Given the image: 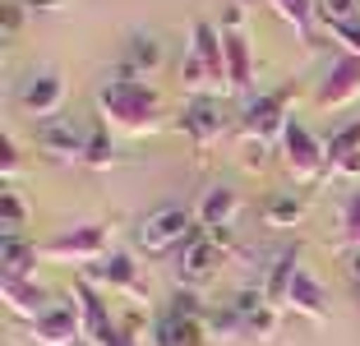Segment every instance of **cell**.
I'll return each instance as SVG.
<instances>
[{
	"label": "cell",
	"instance_id": "1",
	"mask_svg": "<svg viewBox=\"0 0 360 346\" xmlns=\"http://www.w3.org/2000/svg\"><path fill=\"white\" fill-rule=\"evenodd\" d=\"M97 115H102V129L125 139H148L167 125V106L153 93V84H129V79H111L97 93Z\"/></svg>",
	"mask_w": 360,
	"mask_h": 346
},
{
	"label": "cell",
	"instance_id": "2",
	"mask_svg": "<svg viewBox=\"0 0 360 346\" xmlns=\"http://www.w3.org/2000/svg\"><path fill=\"white\" fill-rule=\"evenodd\" d=\"M291 97H296V84H282L273 88L268 97H259V102L245 106V120H240V158L245 167H264L268 148L282 143V129H286V106H291Z\"/></svg>",
	"mask_w": 360,
	"mask_h": 346
},
{
	"label": "cell",
	"instance_id": "3",
	"mask_svg": "<svg viewBox=\"0 0 360 346\" xmlns=\"http://www.w3.org/2000/svg\"><path fill=\"white\" fill-rule=\"evenodd\" d=\"M277 153H282L286 176H296L300 185H323V143H319L300 120H286Z\"/></svg>",
	"mask_w": 360,
	"mask_h": 346
},
{
	"label": "cell",
	"instance_id": "4",
	"mask_svg": "<svg viewBox=\"0 0 360 346\" xmlns=\"http://www.w3.org/2000/svg\"><path fill=\"white\" fill-rule=\"evenodd\" d=\"M194 208H185V203H167V208L148 212V217L139 222V250L143 254H167L171 245H185L190 241V231H194Z\"/></svg>",
	"mask_w": 360,
	"mask_h": 346
},
{
	"label": "cell",
	"instance_id": "5",
	"mask_svg": "<svg viewBox=\"0 0 360 346\" xmlns=\"http://www.w3.org/2000/svg\"><path fill=\"white\" fill-rule=\"evenodd\" d=\"M111 226H70L51 241H42V259L51 263H102Z\"/></svg>",
	"mask_w": 360,
	"mask_h": 346
},
{
	"label": "cell",
	"instance_id": "6",
	"mask_svg": "<svg viewBox=\"0 0 360 346\" xmlns=\"http://www.w3.org/2000/svg\"><path fill=\"white\" fill-rule=\"evenodd\" d=\"M190 46L199 56L203 74H208V97H226L231 93V74H226V42H222V28L212 19H199L190 32Z\"/></svg>",
	"mask_w": 360,
	"mask_h": 346
},
{
	"label": "cell",
	"instance_id": "7",
	"mask_svg": "<svg viewBox=\"0 0 360 346\" xmlns=\"http://www.w3.org/2000/svg\"><path fill=\"white\" fill-rule=\"evenodd\" d=\"M28 337L37 346H75L79 337H84V319H79L75 295H70V300H51V309H46L37 323H28Z\"/></svg>",
	"mask_w": 360,
	"mask_h": 346
},
{
	"label": "cell",
	"instance_id": "8",
	"mask_svg": "<svg viewBox=\"0 0 360 346\" xmlns=\"http://www.w3.org/2000/svg\"><path fill=\"white\" fill-rule=\"evenodd\" d=\"M360 97V56L342 51L338 60L328 65L323 84H319V111H342Z\"/></svg>",
	"mask_w": 360,
	"mask_h": 346
},
{
	"label": "cell",
	"instance_id": "9",
	"mask_svg": "<svg viewBox=\"0 0 360 346\" xmlns=\"http://www.w3.org/2000/svg\"><path fill=\"white\" fill-rule=\"evenodd\" d=\"M19 106L32 115V120H56V111L65 106V79L56 70L28 74L19 88Z\"/></svg>",
	"mask_w": 360,
	"mask_h": 346
},
{
	"label": "cell",
	"instance_id": "10",
	"mask_svg": "<svg viewBox=\"0 0 360 346\" xmlns=\"http://www.w3.org/2000/svg\"><path fill=\"white\" fill-rule=\"evenodd\" d=\"M194 217H199L203 231H226L236 217H240V194H236L231 185H212L199 194V203H194Z\"/></svg>",
	"mask_w": 360,
	"mask_h": 346
},
{
	"label": "cell",
	"instance_id": "11",
	"mask_svg": "<svg viewBox=\"0 0 360 346\" xmlns=\"http://www.w3.org/2000/svg\"><path fill=\"white\" fill-rule=\"evenodd\" d=\"M70 295H75V305H79V319H84V342L88 346H97L106 337V328L116 323V319L106 314V305H102V291H97L88 277H75V286H70Z\"/></svg>",
	"mask_w": 360,
	"mask_h": 346
},
{
	"label": "cell",
	"instance_id": "12",
	"mask_svg": "<svg viewBox=\"0 0 360 346\" xmlns=\"http://www.w3.org/2000/svg\"><path fill=\"white\" fill-rule=\"evenodd\" d=\"M37 148L56 162H84L88 134L79 125H70V120H46V125L37 129Z\"/></svg>",
	"mask_w": 360,
	"mask_h": 346
},
{
	"label": "cell",
	"instance_id": "13",
	"mask_svg": "<svg viewBox=\"0 0 360 346\" xmlns=\"http://www.w3.org/2000/svg\"><path fill=\"white\" fill-rule=\"evenodd\" d=\"M185 129H190V139H194V148H212L217 139H222V129H226V111H222V102L217 97H194L190 102V111H185Z\"/></svg>",
	"mask_w": 360,
	"mask_h": 346
},
{
	"label": "cell",
	"instance_id": "14",
	"mask_svg": "<svg viewBox=\"0 0 360 346\" xmlns=\"http://www.w3.org/2000/svg\"><path fill=\"white\" fill-rule=\"evenodd\" d=\"M282 309H291V314L309 319V323H328V295H323V286L314 282V277L300 268L296 277H291V286H286V305Z\"/></svg>",
	"mask_w": 360,
	"mask_h": 346
},
{
	"label": "cell",
	"instance_id": "15",
	"mask_svg": "<svg viewBox=\"0 0 360 346\" xmlns=\"http://www.w3.org/2000/svg\"><path fill=\"white\" fill-rule=\"evenodd\" d=\"M217 259H222V245L212 241L208 231H203V236H190V241L180 245V277H185V286H199L203 277H212Z\"/></svg>",
	"mask_w": 360,
	"mask_h": 346
},
{
	"label": "cell",
	"instance_id": "16",
	"mask_svg": "<svg viewBox=\"0 0 360 346\" xmlns=\"http://www.w3.org/2000/svg\"><path fill=\"white\" fill-rule=\"evenodd\" d=\"M0 291H5V309L19 314V319H28V323H37V319L51 309V295L32 282V277H5Z\"/></svg>",
	"mask_w": 360,
	"mask_h": 346
},
{
	"label": "cell",
	"instance_id": "17",
	"mask_svg": "<svg viewBox=\"0 0 360 346\" xmlns=\"http://www.w3.org/2000/svg\"><path fill=\"white\" fill-rule=\"evenodd\" d=\"M162 70V42L153 37V32H139L134 42H129L125 60H120V79H129V84H148V74Z\"/></svg>",
	"mask_w": 360,
	"mask_h": 346
},
{
	"label": "cell",
	"instance_id": "18",
	"mask_svg": "<svg viewBox=\"0 0 360 346\" xmlns=\"http://www.w3.org/2000/svg\"><path fill=\"white\" fill-rule=\"evenodd\" d=\"M208 342V323L194 314H176V309H167V314L158 319V346H203Z\"/></svg>",
	"mask_w": 360,
	"mask_h": 346
},
{
	"label": "cell",
	"instance_id": "19",
	"mask_svg": "<svg viewBox=\"0 0 360 346\" xmlns=\"http://www.w3.org/2000/svg\"><path fill=\"white\" fill-rule=\"evenodd\" d=\"M222 42H226V74H231V93H250V84H255L250 37H245V32H226L222 28Z\"/></svg>",
	"mask_w": 360,
	"mask_h": 346
},
{
	"label": "cell",
	"instance_id": "20",
	"mask_svg": "<svg viewBox=\"0 0 360 346\" xmlns=\"http://www.w3.org/2000/svg\"><path fill=\"white\" fill-rule=\"evenodd\" d=\"M37 259H42V245L23 241V236H5L0 241V273L5 277H32Z\"/></svg>",
	"mask_w": 360,
	"mask_h": 346
},
{
	"label": "cell",
	"instance_id": "21",
	"mask_svg": "<svg viewBox=\"0 0 360 346\" xmlns=\"http://www.w3.org/2000/svg\"><path fill=\"white\" fill-rule=\"evenodd\" d=\"M97 277H102V286H120V291H129V295H139L143 300V282H139V268H134V259L129 254H106L102 263H97Z\"/></svg>",
	"mask_w": 360,
	"mask_h": 346
},
{
	"label": "cell",
	"instance_id": "22",
	"mask_svg": "<svg viewBox=\"0 0 360 346\" xmlns=\"http://www.w3.org/2000/svg\"><path fill=\"white\" fill-rule=\"evenodd\" d=\"M296 273H300V245H291V250H286L282 259L273 263V273H268V282H264V300L282 309V305H286V286H291V277H296Z\"/></svg>",
	"mask_w": 360,
	"mask_h": 346
},
{
	"label": "cell",
	"instance_id": "23",
	"mask_svg": "<svg viewBox=\"0 0 360 346\" xmlns=\"http://www.w3.org/2000/svg\"><path fill=\"white\" fill-rule=\"evenodd\" d=\"M111 162H116V134H111V129H93L79 167H88V171H111Z\"/></svg>",
	"mask_w": 360,
	"mask_h": 346
},
{
	"label": "cell",
	"instance_id": "24",
	"mask_svg": "<svg viewBox=\"0 0 360 346\" xmlns=\"http://www.w3.org/2000/svg\"><path fill=\"white\" fill-rule=\"evenodd\" d=\"M277 14L286 19V28L296 32L300 42H309V19H314V0H268Z\"/></svg>",
	"mask_w": 360,
	"mask_h": 346
},
{
	"label": "cell",
	"instance_id": "25",
	"mask_svg": "<svg viewBox=\"0 0 360 346\" xmlns=\"http://www.w3.org/2000/svg\"><path fill=\"white\" fill-rule=\"evenodd\" d=\"M264 222H268V226H277V231H282V226L291 231V226H300V222H305V203L291 199V194H282V199H268Z\"/></svg>",
	"mask_w": 360,
	"mask_h": 346
},
{
	"label": "cell",
	"instance_id": "26",
	"mask_svg": "<svg viewBox=\"0 0 360 346\" xmlns=\"http://www.w3.org/2000/svg\"><path fill=\"white\" fill-rule=\"evenodd\" d=\"M277 319H282V314H277V305H264V309H255V314L245 319V333L255 337V342H273V337H277Z\"/></svg>",
	"mask_w": 360,
	"mask_h": 346
},
{
	"label": "cell",
	"instance_id": "27",
	"mask_svg": "<svg viewBox=\"0 0 360 346\" xmlns=\"http://www.w3.org/2000/svg\"><path fill=\"white\" fill-rule=\"evenodd\" d=\"M23 222H28V203L14 189H5V199H0V226H5V236H19Z\"/></svg>",
	"mask_w": 360,
	"mask_h": 346
},
{
	"label": "cell",
	"instance_id": "28",
	"mask_svg": "<svg viewBox=\"0 0 360 346\" xmlns=\"http://www.w3.org/2000/svg\"><path fill=\"white\" fill-rule=\"evenodd\" d=\"M323 28L342 42V51H356L360 56V19H323Z\"/></svg>",
	"mask_w": 360,
	"mask_h": 346
},
{
	"label": "cell",
	"instance_id": "29",
	"mask_svg": "<svg viewBox=\"0 0 360 346\" xmlns=\"http://www.w3.org/2000/svg\"><path fill=\"white\" fill-rule=\"evenodd\" d=\"M342 236L360 245V194H351V199L342 203Z\"/></svg>",
	"mask_w": 360,
	"mask_h": 346
},
{
	"label": "cell",
	"instance_id": "30",
	"mask_svg": "<svg viewBox=\"0 0 360 346\" xmlns=\"http://www.w3.org/2000/svg\"><path fill=\"white\" fill-rule=\"evenodd\" d=\"M23 171V158H19V143H14V134H5V180H14Z\"/></svg>",
	"mask_w": 360,
	"mask_h": 346
},
{
	"label": "cell",
	"instance_id": "31",
	"mask_svg": "<svg viewBox=\"0 0 360 346\" xmlns=\"http://www.w3.org/2000/svg\"><path fill=\"white\" fill-rule=\"evenodd\" d=\"M360 10V0H323V19H351Z\"/></svg>",
	"mask_w": 360,
	"mask_h": 346
},
{
	"label": "cell",
	"instance_id": "32",
	"mask_svg": "<svg viewBox=\"0 0 360 346\" xmlns=\"http://www.w3.org/2000/svg\"><path fill=\"white\" fill-rule=\"evenodd\" d=\"M23 14H28L23 0H10V5H5V37H14V32L23 28Z\"/></svg>",
	"mask_w": 360,
	"mask_h": 346
},
{
	"label": "cell",
	"instance_id": "33",
	"mask_svg": "<svg viewBox=\"0 0 360 346\" xmlns=\"http://www.w3.org/2000/svg\"><path fill=\"white\" fill-rule=\"evenodd\" d=\"M70 0H23V10L28 14H51V10H65Z\"/></svg>",
	"mask_w": 360,
	"mask_h": 346
},
{
	"label": "cell",
	"instance_id": "34",
	"mask_svg": "<svg viewBox=\"0 0 360 346\" xmlns=\"http://www.w3.org/2000/svg\"><path fill=\"white\" fill-rule=\"evenodd\" d=\"M351 273H356V282H360V250H356V259H351Z\"/></svg>",
	"mask_w": 360,
	"mask_h": 346
}]
</instances>
